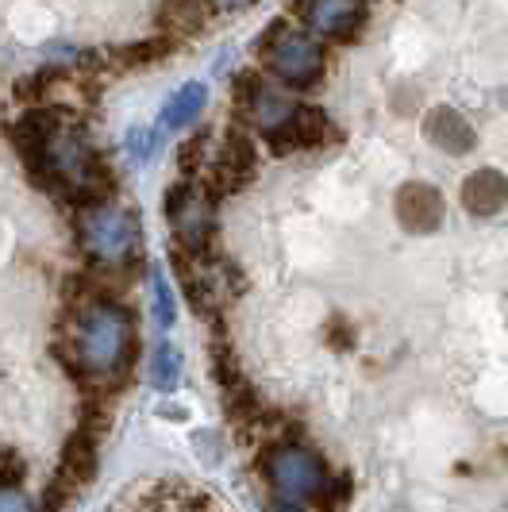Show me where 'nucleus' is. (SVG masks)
Listing matches in <instances>:
<instances>
[{
  "label": "nucleus",
  "instance_id": "1",
  "mask_svg": "<svg viewBox=\"0 0 508 512\" xmlns=\"http://www.w3.org/2000/svg\"><path fill=\"white\" fill-rule=\"evenodd\" d=\"M12 147L24 158L31 181L54 201L81 212L112 197L116 178L70 108L31 104L12 124Z\"/></svg>",
  "mask_w": 508,
  "mask_h": 512
},
{
  "label": "nucleus",
  "instance_id": "2",
  "mask_svg": "<svg viewBox=\"0 0 508 512\" xmlns=\"http://www.w3.org/2000/svg\"><path fill=\"white\" fill-rule=\"evenodd\" d=\"M70 351L85 374H116L131 351V316L108 297H93L81 305L70 332Z\"/></svg>",
  "mask_w": 508,
  "mask_h": 512
},
{
  "label": "nucleus",
  "instance_id": "3",
  "mask_svg": "<svg viewBox=\"0 0 508 512\" xmlns=\"http://www.w3.org/2000/svg\"><path fill=\"white\" fill-rule=\"evenodd\" d=\"M258 58L289 89H312L324 77V47L316 43V35L289 27V20H274L266 27Z\"/></svg>",
  "mask_w": 508,
  "mask_h": 512
},
{
  "label": "nucleus",
  "instance_id": "4",
  "mask_svg": "<svg viewBox=\"0 0 508 512\" xmlns=\"http://www.w3.org/2000/svg\"><path fill=\"white\" fill-rule=\"evenodd\" d=\"M77 239L93 262L124 266L139 255V216L116 201L81 208L77 212Z\"/></svg>",
  "mask_w": 508,
  "mask_h": 512
},
{
  "label": "nucleus",
  "instance_id": "5",
  "mask_svg": "<svg viewBox=\"0 0 508 512\" xmlns=\"http://www.w3.org/2000/svg\"><path fill=\"white\" fill-rule=\"evenodd\" d=\"M108 512H224V505L193 482L162 478V482H143V486L127 489Z\"/></svg>",
  "mask_w": 508,
  "mask_h": 512
},
{
  "label": "nucleus",
  "instance_id": "6",
  "mask_svg": "<svg viewBox=\"0 0 508 512\" xmlns=\"http://www.w3.org/2000/svg\"><path fill=\"white\" fill-rule=\"evenodd\" d=\"M166 216L174 224V235L185 247V255H204L208 239H212V201L197 181H178L166 197Z\"/></svg>",
  "mask_w": 508,
  "mask_h": 512
},
{
  "label": "nucleus",
  "instance_id": "7",
  "mask_svg": "<svg viewBox=\"0 0 508 512\" xmlns=\"http://www.w3.org/2000/svg\"><path fill=\"white\" fill-rule=\"evenodd\" d=\"M266 470H270V482L278 489L281 497H316L320 489H324V466L316 455H308L305 447H278L270 462H266Z\"/></svg>",
  "mask_w": 508,
  "mask_h": 512
},
{
  "label": "nucleus",
  "instance_id": "8",
  "mask_svg": "<svg viewBox=\"0 0 508 512\" xmlns=\"http://www.w3.org/2000/svg\"><path fill=\"white\" fill-rule=\"evenodd\" d=\"M301 20L308 24V35L335 39V43H358L370 12L362 0H308Z\"/></svg>",
  "mask_w": 508,
  "mask_h": 512
},
{
  "label": "nucleus",
  "instance_id": "9",
  "mask_svg": "<svg viewBox=\"0 0 508 512\" xmlns=\"http://www.w3.org/2000/svg\"><path fill=\"white\" fill-rule=\"evenodd\" d=\"M331 120L320 112V108H312V104H297V112H293V120L285 124V128L270 131L266 135V143H270V151L274 154H293V151H312V147H324L331 135Z\"/></svg>",
  "mask_w": 508,
  "mask_h": 512
},
{
  "label": "nucleus",
  "instance_id": "10",
  "mask_svg": "<svg viewBox=\"0 0 508 512\" xmlns=\"http://www.w3.org/2000/svg\"><path fill=\"white\" fill-rule=\"evenodd\" d=\"M397 220L416 235H428L443 224V193L428 181H408L397 193Z\"/></svg>",
  "mask_w": 508,
  "mask_h": 512
},
{
  "label": "nucleus",
  "instance_id": "11",
  "mask_svg": "<svg viewBox=\"0 0 508 512\" xmlns=\"http://www.w3.org/2000/svg\"><path fill=\"white\" fill-rule=\"evenodd\" d=\"M508 205V178L497 170H474L462 181V208L470 216H497Z\"/></svg>",
  "mask_w": 508,
  "mask_h": 512
},
{
  "label": "nucleus",
  "instance_id": "12",
  "mask_svg": "<svg viewBox=\"0 0 508 512\" xmlns=\"http://www.w3.org/2000/svg\"><path fill=\"white\" fill-rule=\"evenodd\" d=\"M424 135H428V143L439 147L443 154H470L474 143H478L474 128L458 116L455 108H432L428 120H424Z\"/></svg>",
  "mask_w": 508,
  "mask_h": 512
},
{
  "label": "nucleus",
  "instance_id": "13",
  "mask_svg": "<svg viewBox=\"0 0 508 512\" xmlns=\"http://www.w3.org/2000/svg\"><path fill=\"white\" fill-rule=\"evenodd\" d=\"M293 112H297V101H289L285 93L270 89V85H262V89H258V97L243 108V116H247L254 128L262 131V135L285 128V124L293 120Z\"/></svg>",
  "mask_w": 508,
  "mask_h": 512
},
{
  "label": "nucleus",
  "instance_id": "14",
  "mask_svg": "<svg viewBox=\"0 0 508 512\" xmlns=\"http://www.w3.org/2000/svg\"><path fill=\"white\" fill-rule=\"evenodd\" d=\"M204 101H208V89H204L201 81H189V85H181L178 93L166 101V108H162V116H158V128H162V131L193 128V124H197V116L204 112Z\"/></svg>",
  "mask_w": 508,
  "mask_h": 512
},
{
  "label": "nucleus",
  "instance_id": "15",
  "mask_svg": "<svg viewBox=\"0 0 508 512\" xmlns=\"http://www.w3.org/2000/svg\"><path fill=\"white\" fill-rule=\"evenodd\" d=\"M208 20V0H166L162 12H158V24L166 31V39H185V35H197Z\"/></svg>",
  "mask_w": 508,
  "mask_h": 512
},
{
  "label": "nucleus",
  "instance_id": "16",
  "mask_svg": "<svg viewBox=\"0 0 508 512\" xmlns=\"http://www.w3.org/2000/svg\"><path fill=\"white\" fill-rule=\"evenodd\" d=\"M174 47H178V43H174V39H166V35H158V39H143V43H135V47L112 51V58H116V66H112V70H139V66H151V62H158V58H166Z\"/></svg>",
  "mask_w": 508,
  "mask_h": 512
},
{
  "label": "nucleus",
  "instance_id": "17",
  "mask_svg": "<svg viewBox=\"0 0 508 512\" xmlns=\"http://www.w3.org/2000/svg\"><path fill=\"white\" fill-rule=\"evenodd\" d=\"M208 147H212V135L208 131H197V135H189L185 139V147L178 151V166H181V178L185 181H197V174L208 170Z\"/></svg>",
  "mask_w": 508,
  "mask_h": 512
},
{
  "label": "nucleus",
  "instance_id": "18",
  "mask_svg": "<svg viewBox=\"0 0 508 512\" xmlns=\"http://www.w3.org/2000/svg\"><path fill=\"white\" fill-rule=\"evenodd\" d=\"M154 382L162 385V389H174L178 385V374H181V355L170 347V343H162L158 351H154Z\"/></svg>",
  "mask_w": 508,
  "mask_h": 512
},
{
  "label": "nucleus",
  "instance_id": "19",
  "mask_svg": "<svg viewBox=\"0 0 508 512\" xmlns=\"http://www.w3.org/2000/svg\"><path fill=\"white\" fill-rule=\"evenodd\" d=\"M154 312H158V324L170 328L174 324V297H170V285L162 278H154Z\"/></svg>",
  "mask_w": 508,
  "mask_h": 512
},
{
  "label": "nucleus",
  "instance_id": "20",
  "mask_svg": "<svg viewBox=\"0 0 508 512\" xmlns=\"http://www.w3.org/2000/svg\"><path fill=\"white\" fill-rule=\"evenodd\" d=\"M127 151H131V158H135V162H143V158L154 151V131L131 128V135H127Z\"/></svg>",
  "mask_w": 508,
  "mask_h": 512
},
{
  "label": "nucleus",
  "instance_id": "21",
  "mask_svg": "<svg viewBox=\"0 0 508 512\" xmlns=\"http://www.w3.org/2000/svg\"><path fill=\"white\" fill-rule=\"evenodd\" d=\"M208 4H216V8H224V12H243V8H251L254 0H208Z\"/></svg>",
  "mask_w": 508,
  "mask_h": 512
},
{
  "label": "nucleus",
  "instance_id": "22",
  "mask_svg": "<svg viewBox=\"0 0 508 512\" xmlns=\"http://www.w3.org/2000/svg\"><path fill=\"white\" fill-rule=\"evenodd\" d=\"M0 512H24V509H20L16 501H4V497H0Z\"/></svg>",
  "mask_w": 508,
  "mask_h": 512
},
{
  "label": "nucleus",
  "instance_id": "23",
  "mask_svg": "<svg viewBox=\"0 0 508 512\" xmlns=\"http://www.w3.org/2000/svg\"><path fill=\"white\" fill-rule=\"evenodd\" d=\"M278 512H301V509H293V505H285V509H278Z\"/></svg>",
  "mask_w": 508,
  "mask_h": 512
},
{
  "label": "nucleus",
  "instance_id": "24",
  "mask_svg": "<svg viewBox=\"0 0 508 512\" xmlns=\"http://www.w3.org/2000/svg\"><path fill=\"white\" fill-rule=\"evenodd\" d=\"M362 4H366V0H362Z\"/></svg>",
  "mask_w": 508,
  "mask_h": 512
}]
</instances>
